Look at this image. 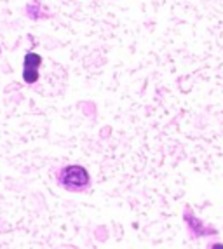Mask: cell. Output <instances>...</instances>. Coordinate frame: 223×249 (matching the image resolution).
<instances>
[{"label": "cell", "mask_w": 223, "mask_h": 249, "mask_svg": "<svg viewBox=\"0 0 223 249\" xmlns=\"http://www.w3.org/2000/svg\"><path fill=\"white\" fill-rule=\"evenodd\" d=\"M89 173L84 166H66L65 169H61L59 175V181L65 188L68 190H82L89 185Z\"/></svg>", "instance_id": "1"}, {"label": "cell", "mask_w": 223, "mask_h": 249, "mask_svg": "<svg viewBox=\"0 0 223 249\" xmlns=\"http://www.w3.org/2000/svg\"><path fill=\"white\" fill-rule=\"evenodd\" d=\"M211 249H223V244L216 242V244H211Z\"/></svg>", "instance_id": "4"}, {"label": "cell", "mask_w": 223, "mask_h": 249, "mask_svg": "<svg viewBox=\"0 0 223 249\" xmlns=\"http://www.w3.org/2000/svg\"><path fill=\"white\" fill-rule=\"evenodd\" d=\"M186 223H188V227H190L192 232H194L195 235H211V233H213V230H211V229H206L204 225H201L192 214L186 216Z\"/></svg>", "instance_id": "3"}, {"label": "cell", "mask_w": 223, "mask_h": 249, "mask_svg": "<svg viewBox=\"0 0 223 249\" xmlns=\"http://www.w3.org/2000/svg\"><path fill=\"white\" fill-rule=\"evenodd\" d=\"M42 65V56L37 53H28L23 61V80L26 84H35L38 80V68Z\"/></svg>", "instance_id": "2"}]
</instances>
